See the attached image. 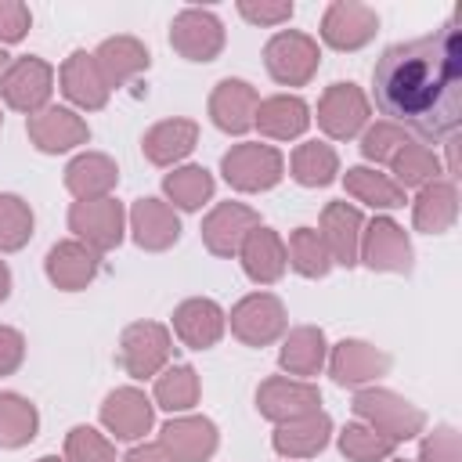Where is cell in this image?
<instances>
[{"label": "cell", "mask_w": 462, "mask_h": 462, "mask_svg": "<svg viewBox=\"0 0 462 462\" xmlns=\"http://www.w3.org/2000/svg\"><path fill=\"white\" fill-rule=\"evenodd\" d=\"M375 108L386 123L422 137H444L462 119V29L444 22L437 32L393 43L372 69Z\"/></svg>", "instance_id": "cell-1"}, {"label": "cell", "mask_w": 462, "mask_h": 462, "mask_svg": "<svg viewBox=\"0 0 462 462\" xmlns=\"http://www.w3.org/2000/svg\"><path fill=\"white\" fill-rule=\"evenodd\" d=\"M350 408H354L357 419H365V426H372L375 433L390 437L393 444L411 440V437H419L426 430V411L415 408L411 401H404L401 393L383 390V386L357 390Z\"/></svg>", "instance_id": "cell-2"}, {"label": "cell", "mask_w": 462, "mask_h": 462, "mask_svg": "<svg viewBox=\"0 0 462 462\" xmlns=\"http://www.w3.org/2000/svg\"><path fill=\"white\" fill-rule=\"evenodd\" d=\"M220 173L235 191H267L285 177V159L271 144L245 141V144H235L231 152H224Z\"/></svg>", "instance_id": "cell-3"}, {"label": "cell", "mask_w": 462, "mask_h": 462, "mask_svg": "<svg viewBox=\"0 0 462 462\" xmlns=\"http://www.w3.org/2000/svg\"><path fill=\"white\" fill-rule=\"evenodd\" d=\"M263 65H267V72H271L274 83H282V87H303V83H310V76L321 65L318 40L307 36V32H296V29L274 32L267 40V47H263Z\"/></svg>", "instance_id": "cell-4"}, {"label": "cell", "mask_w": 462, "mask_h": 462, "mask_svg": "<svg viewBox=\"0 0 462 462\" xmlns=\"http://www.w3.org/2000/svg\"><path fill=\"white\" fill-rule=\"evenodd\" d=\"M170 354H173V339H170V328L159 321H134L119 336V365L134 379L159 375Z\"/></svg>", "instance_id": "cell-5"}, {"label": "cell", "mask_w": 462, "mask_h": 462, "mask_svg": "<svg viewBox=\"0 0 462 462\" xmlns=\"http://www.w3.org/2000/svg\"><path fill=\"white\" fill-rule=\"evenodd\" d=\"M51 90H54V69L36 54L14 58L0 79V94H4L7 108L25 112V116L43 112L51 101Z\"/></svg>", "instance_id": "cell-6"}, {"label": "cell", "mask_w": 462, "mask_h": 462, "mask_svg": "<svg viewBox=\"0 0 462 462\" xmlns=\"http://www.w3.org/2000/svg\"><path fill=\"white\" fill-rule=\"evenodd\" d=\"M123 227H126V213H123V202H116L112 195L90 199V202H72V209H69V231L97 256L123 242Z\"/></svg>", "instance_id": "cell-7"}, {"label": "cell", "mask_w": 462, "mask_h": 462, "mask_svg": "<svg viewBox=\"0 0 462 462\" xmlns=\"http://www.w3.org/2000/svg\"><path fill=\"white\" fill-rule=\"evenodd\" d=\"M227 321H231V332H235L245 346H267V343H274V339L285 332V325H289L282 300L271 296V292H249V296H242V300L231 307V318H227Z\"/></svg>", "instance_id": "cell-8"}, {"label": "cell", "mask_w": 462, "mask_h": 462, "mask_svg": "<svg viewBox=\"0 0 462 462\" xmlns=\"http://www.w3.org/2000/svg\"><path fill=\"white\" fill-rule=\"evenodd\" d=\"M357 260H365L372 271L408 274L411 271V242H408V235H404V227L397 220L375 217L372 224L361 227Z\"/></svg>", "instance_id": "cell-9"}, {"label": "cell", "mask_w": 462, "mask_h": 462, "mask_svg": "<svg viewBox=\"0 0 462 462\" xmlns=\"http://www.w3.org/2000/svg\"><path fill=\"white\" fill-rule=\"evenodd\" d=\"M318 404H321V390L314 383L292 379V375H271L256 390V411L263 419H271L274 426L310 415V411H318Z\"/></svg>", "instance_id": "cell-10"}, {"label": "cell", "mask_w": 462, "mask_h": 462, "mask_svg": "<svg viewBox=\"0 0 462 462\" xmlns=\"http://www.w3.org/2000/svg\"><path fill=\"white\" fill-rule=\"evenodd\" d=\"M170 43L188 61H213L224 51V25L206 7H184L170 25Z\"/></svg>", "instance_id": "cell-11"}, {"label": "cell", "mask_w": 462, "mask_h": 462, "mask_svg": "<svg viewBox=\"0 0 462 462\" xmlns=\"http://www.w3.org/2000/svg\"><path fill=\"white\" fill-rule=\"evenodd\" d=\"M365 123H368V97L361 87H354V83L325 87V94L318 101V126L332 141H350L354 134H361Z\"/></svg>", "instance_id": "cell-12"}, {"label": "cell", "mask_w": 462, "mask_h": 462, "mask_svg": "<svg viewBox=\"0 0 462 462\" xmlns=\"http://www.w3.org/2000/svg\"><path fill=\"white\" fill-rule=\"evenodd\" d=\"M375 29H379V14L357 0H336L325 7L321 18V40L332 51H357L375 36Z\"/></svg>", "instance_id": "cell-13"}, {"label": "cell", "mask_w": 462, "mask_h": 462, "mask_svg": "<svg viewBox=\"0 0 462 462\" xmlns=\"http://www.w3.org/2000/svg\"><path fill=\"white\" fill-rule=\"evenodd\" d=\"M25 134H29V141H32L40 152H47V155H58V152H69V148L90 141L87 119L76 116L72 108H61V105H47L43 112L29 116V119H25Z\"/></svg>", "instance_id": "cell-14"}, {"label": "cell", "mask_w": 462, "mask_h": 462, "mask_svg": "<svg viewBox=\"0 0 462 462\" xmlns=\"http://www.w3.org/2000/svg\"><path fill=\"white\" fill-rule=\"evenodd\" d=\"M260 227V213L245 202H220L202 220V242L213 256H238L245 235Z\"/></svg>", "instance_id": "cell-15"}, {"label": "cell", "mask_w": 462, "mask_h": 462, "mask_svg": "<svg viewBox=\"0 0 462 462\" xmlns=\"http://www.w3.org/2000/svg\"><path fill=\"white\" fill-rule=\"evenodd\" d=\"M101 422L116 440H137L152 430L155 422V404L137 390V386H119L105 397L101 404Z\"/></svg>", "instance_id": "cell-16"}, {"label": "cell", "mask_w": 462, "mask_h": 462, "mask_svg": "<svg viewBox=\"0 0 462 462\" xmlns=\"http://www.w3.org/2000/svg\"><path fill=\"white\" fill-rule=\"evenodd\" d=\"M328 372L339 386H365L390 372V354L365 339H343L328 354Z\"/></svg>", "instance_id": "cell-17"}, {"label": "cell", "mask_w": 462, "mask_h": 462, "mask_svg": "<svg viewBox=\"0 0 462 462\" xmlns=\"http://www.w3.org/2000/svg\"><path fill=\"white\" fill-rule=\"evenodd\" d=\"M224 325H227V314L220 310V303H213L206 296H191L173 310V332L191 350L217 346L224 336Z\"/></svg>", "instance_id": "cell-18"}, {"label": "cell", "mask_w": 462, "mask_h": 462, "mask_svg": "<svg viewBox=\"0 0 462 462\" xmlns=\"http://www.w3.org/2000/svg\"><path fill=\"white\" fill-rule=\"evenodd\" d=\"M260 94L245 79H220L209 94V119L224 134H245L256 119Z\"/></svg>", "instance_id": "cell-19"}, {"label": "cell", "mask_w": 462, "mask_h": 462, "mask_svg": "<svg viewBox=\"0 0 462 462\" xmlns=\"http://www.w3.org/2000/svg\"><path fill=\"white\" fill-rule=\"evenodd\" d=\"M43 267H47V278H51L61 292H79V289H87V285L97 278L101 260H97V253L87 249L79 238H65V242H58V245H51Z\"/></svg>", "instance_id": "cell-20"}, {"label": "cell", "mask_w": 462, "mask_h": 462, "mask_svg": "<svg viewBox=\"0 0 462 462\" xmlns=\"http://www.w3.org/2000/svg\"><path fill=\"white\" fill-rule=\"evenodd\" d=\"M159 444L173 455V462H206L220 437H217V426L202 415H180V419H170L159 433Z\"/></svg>", "instance_id": "cell-21"}, {"label": "cell", "mask_w": 462, "mask_h": 462, "mask_svg": "<svg viewBox=\"0 0 462 462\" xmlns=\"http://www.w3.org/2000/svg\"><path fill=\"white\" fill-rule=\"evenodd\" d=\"M361 209L350 206V202H328L321 209V242L332 256V263H343V267H354L357 263V245H361Z\"/></svg>", "instance_id": "cell-22"}, {"label": "cell", "mask_w": 462, "mask_h": 462, "mask_svg": "<svg viewBox=\"0 0 462 462\" xmlns=\"http://www.w3.org/2000/svg\"><path fill=\"white\" fill-rule=\"evenodd\" d=\"M130 231L134 242L148 253H162L180 238V220L170 202L162 199H137L130 209Z\"/></svg>", "instance_id": "cell-23"}, {"label": "cell", "mask_w": 462, "mask_h": 462, "mask_svg": "<svg viewBox=\"0 0 462 462\" xmlns=\"http://www.w3.org/2000/svg\"><path fill=\"white\" fill-rule=\"evenodd\" d=\"M238 260H242V271H245L256 285H274V282L285 274V263H289L282 235L271 231V227H263V224L245 235V242H242V249H238Z\"/></svg>", "instance_id": "cell-24"}, {"label": "cell", "mask_w": 462, "mask_h": 462, "mask_svg": "<svg viewBox=\"0 0 462 462\" xmlns=\"http://www.w3.org/2000/svg\"><path fill=\"white\" fill-rule=\"evenodd\" d=\"M328 437H332V419L318 408V411H310V415L278 422L271 444H274V451H278L282 458H310V455H318V451L328 444Z\"/></svg>", "instance_id": "cell-25"}, {"label": "cell", "mask_w": 462, "mask_h": 462, "mask_svg": "<svg viewBox=\"0 0 462 462\" xmlns=\"http://www.w3.org/2000/svg\"><path fill=\"white\" fill-rule=\"evenodd\" d=\"M94 61H97L101 79L108 83V90H116V87L130 83L134 76H141L148 69L152 54H148V47L137 36H108L94 51Z\"/></svg>", "instance_id": "cell-26"}, {"label": "cell", "mask_w": 462, "mask_h": 462, "mask_svg": "<svg viewBox=\"0 0 462 462\" xmlns=\"http://www.w3.org/2000/svg\"><path fill=\"white\" fill-rule=\"evenodd\" d=\"M61 94L79 105V108H105L108 105V83L101 79V69L94 61V54L87 51H72L61 65Z\"/></svg>", "instance_id": "cell-27"}, {"label": "cell", "mask_w": 462, "mask_h": 462, "mask_svg": "<svg viewBox=\"0 0 462 462\" xmlns=\"http://www.w3.org/2000/svg\"><path fill=\"white\" fill-rule=\"evenodd\" d=\"M116 184H119V166L101 152H83L65 166V188L76 195V202L108 199Z\"/></svg>", "instance_id": "cell-28"}, {"label": "cell", "mask_w": 462, "mask_h": 462, "mask_svg": "<svg viewBox=\"0 0 462 462\" xmlns=\"http://www.w3.org/2000/svg\"><path fill=\"white\" fill-rule=\"evenodd\" d=\"M195 144H199V123L195 119H162L141 137V152L155 166L180 162Z\"/></svg>", "instance_id": "cell-29"}, {"label": "cell", "mask_w": 462, "mask_h": 462, "mask_svg": "<svg viewBox=\"0 0 462 462\" xmlns=\"http://www.w3.org/2000/svg\"><path fill=\"white\" fill-rule=\"evenodd\" d=\"M253 126H260V134L271 141H292L310 126V108L296 94H274V97L260 101Z\"/></svg>", "instance_id": "cell-30"}, {"label": "cell", "mask_w": 462, "mask_h": 462, "mask_svg": "<svg viewBox=\"0 0 462 462\" xmlns=\"http://www.w3.org/2000/svg\"><path fill=\"white\" fill-rule=\"evenodd\" d=\"M325 357H328V343H325V332L314 328V325H300L292 328L285 339H282V350H278V365L292 375V379H310L325 368Z\"/></svg>", "instance_id": "cell-31"}, {"label": "cell", "mask_w": 462, "mask_h": 462, "mask_svg": "<svg viewBox=\"0 0 462 462\" xmlns=\"http://www.w3.org/2000/svg\"><path fill=\"white\" fill-rule=\"evenodd\" d=\"M458 217V191L451 180H430L426 188H419L415 206H411V220L422 235H444Z\"/></svg>", "instance_id": "cell-32"}, {"label": "cell", "mask_w": 462, "mask_h": 462, "mask_svg": "<svg viewBox=\"0 0 462 462\" xmlns=\"http://www.w3.org/2000/svg\"><path fill=\"white\" fill-rule=\"evenodd\" d=\"M289 170H292V180L296 184H303V188H325L339 173V155L325 141H303V144H296Z\"/></svg>", "instance_id": "cell-33"}, {"label": "cell", "mask_w": 462, "mask_h": 462, "mask_svg": "<svg viewBox=\"0 0 462 462\" xmlns=\"http://www.w3.org/2000/svg\"><path fill=\"white\" fill-rule=\"evenodd\" d=\"M343 184H346V191L357 202H365L372 209H397V206H404V191L386 173H379L372 166H350Z\"/></svg>", "instance_id": "cell-34"}, {"label": "cell", "mask_w": 462, "mask_h": 462, "mask_svg": "<svg viewBox=\"0 0 462 462\" xmlns=\"http://www.w3.org/2000/svg\"><path fill=\"white\" fill-rule=\"evenodd\" d=\"M40 430V411L22 393H0V448H25Z\"/></svg>", "instance_id": "cell-35"}, {"label": "cell", "mask_w": 462, "mask_h": 462, "mask_svg": "<svg viewBox=\"0 0 462 462\" xmlns=\"http://www.w3.org/2000/svg\"><path fill=\"white\" fill-rule=\"evenodd\" d=\"M162 191L173 206L195 213L202 202L213 199V173L206 166H180V170L162 177Z\"/></svg>", "instance_id": "cell-36"}, {"label": "cell", "mask_w": 462, "mask_h": 462, "mask_svg": "<svg viewBox=\"0 0 462 462\" xmlns=\"http://www.w3.org/2000/svg\"><path fill=\"white\" fill-rule=\"evenodd\" d=\"M390 166H393V184L404 191V188H426L430 180H437V173H440V162H437V155L426 148V144H415V141H408L393 159H390Z\"/></svg>", "instance_id": "cell-37"}, {"label": "cell", "mask_w": 462, "mask_h": 462, "mask_svg": "<svg viewBox=\"0 0 462 462\" xmlns=\"http://www.w3.org/2000/svg\"><path fill=\"white\" fill-rule=\"evenodd\" d=\"M285 256H289L292 271L303 274V278H325L328 267H332V256H328V249H325V242L314 227H296L289 235Z\"/></svg>", "instance_id": "cell-38"}, {"label": "cell", "mask_w": 462, "mask_h": 462, "mask_svg": "<svg viewBox=\"0 0 462 462\" xmlns=\"http://www.w3.org/2000/svg\"><path fill=\"white\" fill-rule=\"evenodd\" d=\"M155 404L166 411H188L199 404V375L191 365H173L155 375Z\"/></svg>", "instance_id": "cell-39"}, {"label": "cell", "mask_w": 462, "mask_h": 462, "mask_svg": "<svg viewBox=\"0 0 462 462\" xmlns=\"http://www.w3.org/2000/svg\"><path fill=\"white\" fill-rule=\"evenodd\" d=\"M393 440L375 433L372 426L365 422H350L343 433H339V451L350 458V462H386L393 455Z\"/></svg>", "instance_id": "cell-40"}, {"label": "cell", "mask_w": 462, "mask_h": 462, "mask_svg": "<svg viewBox=\"0 0 462 462\" xmlns=\"http://www.w3.org/2000/svg\"><path fill=\"white\" fill-rule=\"evenodd\" d=\"M32 238V209L18 195H0V253H14Z\"/></svg>", "instance_id": "cell-41"}, {"label": "cell", "mask_w": 462, "mask_h": 462, "mask_svg": "<svg viewBox=\"0 0 462 462\" xmlns=\"http://www.w3.org/2000/svg\"><path fill=\"white\" fill-rule=\"evenodd\" d=\"M65 458L69 462H116V448L94 426H72L65 437Z\"/></svg>", "instance_id": "cell-42"}, {"label": "cell", "mask_w": 462, "mask_h": 462, "mask_svg": "<svg viewBox=\"0 0 462 462\" xmlns=\"http://www.w3.org/2000/svg\"><path fill=\"white\" fill-rule=\"evenodd\" d=\"M404 144H408L404 130L383 119V123H375V126L365 130V137H361V155H365L368 162H390Z\"/></svg>", "instance_id": "cell-43"}, {"label": "cell", "mask_w": 462, "mask_h": 462, "mask_svg": "<svg viewBox=\"0 0 462 462\" xmlns=\"http://www.w3.org/2000/svg\"><path fill=\"white\" fill-rule=\"evenodd\" d=\"M419 462H462V448H458L455 426H437V430L422 440Z\"/></svg>", "instance_id": "cell-44"}, {"label": "cell", "mask_w": 462, "mask_h": 462, "mask_svg": "<svg viewBox=\"0 0 462 462\" xmlns=\"http://www.w3.org/2000/svg\"><path fill=\"white\" fill-rule=\"evenodd\" d=\"M32 25V14L18 0H0V43H18Z\"/></svg>", "instance_id": "cell-45"}, {"label": "cell", "mask_w": 462, "mask_h": 462, "mask_svg": "<svg viewBox=\"0 0 462 462\" xmlns=\"http://www.w3.org/2000/svg\"><path fill=\"white\" fill-rule=\"evenodd\" d=\"M238 14L245 22H253V25H282V22L292 18V4L289 0H274V4H267V0H260V4L242 0L238 4Z\"/></svg>", "instance_id": "cell-46"}, {"label": "cell", "mask_w": 462, "mask_h": 462, "mask_svg": "<svg viewBox=\"0 0 462 462\" xmlns=\"http://www.w3.org/2000/svg\"><path fill=\"white\" fill-rule=\"evenodd\" d=\"M22 357H25V336L11 325H0V375L18 372Z\"/></svg>", "instance_id": "cell-47"}, {"label": "cell", "mask_w": 462, "mask_h": 462, "mask_svg": "<svg viewBox=\"0 0 462 462\" xmlns=\"http://www.w3.org/2000/svg\"><path fill=\"white\" fill-rule=\"evenodd\" d=\"M123 462H173V455L162 444H137V448L126 451Z\"/></svg>", "instance_id": "cell-48"}, {"label": "cell", "mask_w": 462, "mask_h": 462, "mask_svg": "<svg viewBox=\"0 0 462 462\" xmlns=\"http://www.w3.org/2000/svg\"><path fill=\"white\" fill-rule=\"evenodd\" d=\"M448 177L458 180V137H448Z\"/></svg>", "instance_id": "cell-49"}, {"label": "cell", "mask_w": 462, "mask_h": 462, "mask_svg": "<svg viewBox=\"0 0 462 462\" xmlns=\"http://www.w3.org/2000/svg\"><path fill=\"white\" fill-rule=\"evenodd\" d=\"M11 296V271H7V263L0 260V303Z\"/></svg>", "instance_id": "cell-50"}, {"label": "cell", "mask_w": 462, "mask_h": 462, "mask_svg": "<svg viewBox=\"0 0 462 462\" xmlns=\"http://www.w3.org/2000/svg\"><path fill=\"white\" fill-rule=\"evenodd\" d=\"M7 65H11V58L4 54V47H0V79H4V72H7Z\"/></svg>", "instance_id": "cell-51"}, {"label": "cell", "mask_w": 462, "mask_h": 462, "mask_svg": "<svg viewBox=\"0 0 462 462\" xmlns=\"http://www.w3.org/2000/svg\"><path fill=\"white\" fill-rule=\"evenodd\" d=\"M36 462H69V458H58V455H43V458H36Z\"/></svg>", "instance_id": "cell-52"}, {"label": "cell", "mask_w": 462, "mask_h": 462, "mask_svg": "<svg viewBox=\"0 0 462 462\" xmlns=\"http://www.w3.org/2000/svg\"><path fill=\"white\" fill-rule=\"evenodd\" d=\"M390 462H408V458H390Z\"/></svg>", "instance_id": "cell-53"}, {"label": "cell", "mask_w": 462, "mask_h": 462, "mask_svg": "<svg viewBox=\"0 0 462 462\" xmlns=\"http://www.w3.org/2000/svg\"><path fill=\"white\" fill-rule=\"evenodd\" d=\"M0 123H4V116H0Z\"/></svg>", "instance_id": "cell-54"}]
</instances>
